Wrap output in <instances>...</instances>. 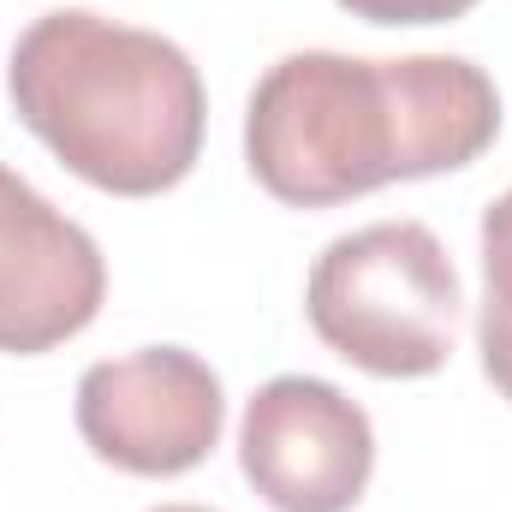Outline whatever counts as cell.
<instances>
[{
	"label": "cell",
	"instance_id": "7a4b0ae2",
	"mask_svg": "<svg viewBox=\"0 0 512 512\" xmlns=\"http://www.w3.org/2000/svg\"><path fill=\"white\" fill-rule=\"evenodd\" d=\"M6 96L84 185L114 197L173 191L197 167L209 120L203 78L179 42L84 6L42 12L18 36Z\"/></svg>",
	"mask_w": 512,
	"mask_h": 512
},
{
	"label": "cell",
	"instance_id": "3957f363",
	"mask_svg": "<svg viewBox=\"0 0 512 512\" xmlns=\"http://www.w3.org/2000/svg\"><path fill=\"white\" fill-rule=\"evenodd\" d=\"M459 268L423 221H376L316 256L304 310L328 352L364 376L411 382L453 358Z\"/></svg>",
	"mask_w": 512,
	"mask_h": 512
},
{
	"label": "cell",
	"instance_id": "30bf717a",
	"mask_svg": "<svg viewBox=\"0 0 512 512\" xmlns=\"http://www.w3.org/2000/svg\"><path fill=\"white\" fill-rule=\"evenodd\" d=\"M155 512H209V507H155Z\"/></svg>",
	"mask_w": 512,
	"mask_h": 512
},
{
	"label": "cell",
	"instance_id": "52a82bcc",
	"mask_svg": "<svg viewBox=\"0 0 512 512\" xmlns=\"http://www.w3.org/2000/svg\"><path fill=\"white\" fill-rule=\"evenodd\" d=\"M483 310L512 322V191L483 209Z\"/></svg>",
	"mask_w": 512,
	"mask_h": 512
},
{
	"label": "cell",
	"instance_id": "9c48e42d",
	"mask_svg": "<svg viewBox=\"0 0 512 512\" xmlns=\"http://www.w3.org/2000/svg\"><path fill=\"white\" fill-rule=\"evenodd\" d=\"M477 352H483V376L501 387V399H512V322L507 316H477Z\"/></svg>",
	"mask_w": 512,
	"mask_h": 512
},
{
	"label": "cell",
	"instance_id": "5b68a950",
	"mask_svg": "<svg viewBox=\"0 0 512 512\" xmlns=\"http://www.w3.org/2000/svg\"><path fill=\"white\" fill-rule=\"evenodd\" d=\"M239 465L274 512H352L376 471V429L334 382L274 376L245 405Z\"/></svg>",
	"mask_w": 512,
	"mask_h": 512
},
{
	"label": "cell",
	"instance_id": "8992f818",
	"mask_svg": "<svg viewBox=\"0 0 512 512\" xmlns=\"http://www.w3.org/2000/svg\"><path fill=\"white\" fill-rule=\"evenodd\" d=\"M108 262L36 185L0 167V352L36 358L96 322Z\"/></svg>",
	"mask_w": 512,
	"mask_h": 512
},
{
	"label": "cell",
	"instance_id": "6da1fadb",
	"mask_svg": "<svg viewBox=\"0 0 512 512\" xmlns=\"http://www.w3.org/2000/svg\"><path fill=\"white\" fill-rule=\"evenodd\" d=\"M495 131L501 96L477 60H358L304 48L274 60L251 90L245 161L268 197L328 209L399 179L471 167Z\"/></svg>",
	"mask_w": 512,
	"mask_h": 512
},
{
	"label": "cell",
	"instance_id": "ba28073f",
	"mask_svg": "<svg viewBox=\"0 0 512 512\" xmlns=\"http://www.w3.org/2000/svg\"><path fill=\"white\" fill-rule=\"evenodd\" d=\"M340 6L370 24H447V18L471 12L477 0H340Z\"/></svg>",
	"mask_w": 512,
	"mask_h": 512
},
{
	"label": "cell",
	"instance_id": "277c9868",
	"mask_svg": "<svg viewBox=\"0 0 512 512\" xmlns=\"http://www.w3.org/2000/svg\"><path fill=\"white\" fill-rule=\"evenodd\" d=\"M227 423L221 376L185 346H143L102 358L78 382L84 447L131 477H185L197 471Z\"/></svg>",
	"mask_w": 512,
	"mask_h": 512
}]
</instances>
